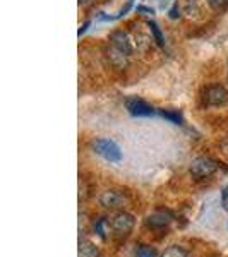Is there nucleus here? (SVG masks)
<instances>
[{"instance_id":"nucleus-1","label":"nucleus","mask_w":228,"mask_h":257,"mask_svg":"<svg viewBox=\"0 0 228 257\" xmlns=\"http://www.w3.org/2000/svg\"><path fill=\"white\" fill-rule=\"evenodd\" d=\"M91 149L98 156H101L103 160L110 161V163H120L122 161V151H120L119 144L111 139H105V138L94 139L91 143Z\"/></svg>"},{"instance_id":"nucleus-2","label":"nucleus","mask_w":228,"mask_h":257,"mask_svg":"<svg viewBox=\"0 0 228 257\" xmlns=\"http://www.w3.org/2000/svg\"><path fill=\"white\" fill-rule=\"evenodd\" d=\"M216 170H218V163L214 160L208 158V156H199V158L192 160V163H190V167H189L190 175L194 178L211 177Z\"/></svg>"},{"instance_id":"nucleus-3","label":"nucleus","mask_w":228,"mask_h":257,"mask_svg":"<svg viewBox=\"0 0 228 257\" xmlns=\"http://www.w3.org/2000/svg\"><path fill=\"white\" fill-rule=\"evenodd\" d=\"M126 108L132 117H151V115L158 113L149 103H146L141 98H136V96H131L126 99Z\"/></svg>"},{"instance_id":"nucleus-4","label":"nucleus","mask_w":228,"mask_h":257,"mask_svg":"<svg viewBox=\"0 0 228 257\" xmlns=\"http://www.w3.org/2000/svg\"><path fill=\"white\" fill-rule=\"evenodd\" d=\"M204 101L209 106H223L228 103V91L219 84L208 86L204 91Z\"/></svg>"},{"instance_id":"nucleus-5","label":"nucleus","mask_w":228,"mask_h":257,"mask_svg":"<svg viewBox=\"0 0 228 257\" xmlns=\"http://www.w3.org/2000/svg\"><path fill=\"white\" fill-rule=\"evenodd\" d=\"M136 225V219L131 213L126 211H120V213L111 219V228L113 231H117L119 235H129L132 231V228Z\"/></svg>"},{"instance_id":"nucleus-6","label":"nucleus","mask_w":228,"mask_h":257,"mask_svg":"<svg viewBox=\"0 0 228 257\" xmlns=\"http://www.w3.org/2000/svg\"><path fill=\"white\" fill-rule=\"evenodd\" d=\"M99 204L106 209H119V208H124V204L127 202L126 196L119 190H105V192L99 196Z\"/></svg>"},{"instance_id":"nucleus-7","label":"nucleus","mask_w":228,"mask_h":257,"mask_svg":"<svg viewBox=\"0 0 228 257\" xmlns=\"http://www.w3.org/2000/svg\"><path fill=\"white\" fill-rule=\"evenodd\" d=\"M110 45L115 48H119L120 52H124L126 55H131L132 53V47L131 41L127 38V35L124 31H113L110 35Z\"/></svg>"},{"instance_id":"nucleus-8","label":"nucleus","mask_w":228,"mask_h":257,"mask_svg":"<svg viewBox=\"0 0 228 257\" xmlns=\"http://www.w3.org/2000/svg\"><path fill=\"white\" fill-rule=\"evenodd\" d=\"M108 59H110V64L113 65V67L117 69H124L127 65V62H129V55H126L124 52H120L119 48L111 47L108 48Z\"/></svg>"},{"instance_id":"nucleus-9","label":"nucleus","mask_w":228,"mask_h":257,"mask_svg":"<svg viewBox=\"0 0 228 257\" xmlns=\"http://www.w3.org/2000/svg\"><path fill=\"white\" fill-rule=\"evenodd\" d=\"M77 257H99V250L93 242H89V240H81Z\"/></svg>"},{"instance_id":"nucleus-10","label":"nucleus","mask_w":228,"mask_h":257,"mask_svg":"<svg viewBox=\"0 0 228 257\" xmlns=\"http://www.w3.org/2000/svg\"><path fill=\"white\" fill-rule=\"evenodd\" d=\"M170 223V216L167 213H155L146 218V226L149 228H161Z\"/></svg>"},{"instance_id":"nucleus-11","label":"nucleus","mask_w":228,"mask_h":257,"mask_svg":"<svg viewBox=\"0 0 228 257\" xmlns=\"http://www.w3.org/2000/svg\"><path fill=\"white\" fill-rule=\"evenodd\" d=\"M132 6H134V0H127V4L122 7V9H120V12H119L117 16H105L103 12H99L98 19H99V21H117V19H120V18H124V16H126L127 12H129V11L132 9Z\"/></svg>"},{"instance_id":"nucleus-12","label":"nucleus","mask_w":228,"mask_h":257,"mask_svg":"<svg viewBox=\"0 0 228 257\" xmlns=\"http://www.w3.org/2000/svg\"><path fill=\"white\" fill-rule=\"evenodd\" d=\"M148 26H149V30H151V35H153V38H155L156 41V45L158 47H165V38H163V33H161L160 30V26L155 23V21H149L148 23Z\"/></svg>"},{"instance_id":"nucleus-13","label":"nucleus","mask_w":228,"mask_h":257,"mask_svg":"<svg viewBox=\"0 0 228 257\" xmlns=\"http://www.w3.org/2000/svg\"><path fill=\"white\" fill-rule=\"evenodd\" d=\"M158 113L163 118H167L168 122L175 123V125H180L182 123V115H180V111H177V110H160Z\"/></svg>"},{"instance_id":"nucleus-14","label":"nucleus","mask_w":228,"mask_h":257,"mask_svg":"<svg viewBox=\"0 0 228 257\" xmlns=\"http://www.w3.org/2000/svg\"><path fill=\"white\" fill-rule=\"evenodd\" d=\"M161 257H187V252L179 245H172L161 254Z\"/></svg>"},{"instance_id":"nucleus-15","label":"nucleus","mask_w":228,"mask_h":257,"mask_svg":"<svg viewBox=\"0 0 228 257\" xmlns=\"http://www.w3.org/2000/svg\"><path fill=\"white\" fill-rule=\"evenodd\" d=\"M136 257H156V250L149 245H139L136 250Z\"/></svg>"},{"instance_id":"nucleus-16","label":"nucleus","mask_w":228,"mask_h":257,"mask_svg":"<svg viewBox=\"0 0 228 257\" xmlns=\"http://www.w3.org/2000/svg\"><path fill=\"white\" fill-rule=\"evenodd\" d=\"M208 4L216 12H225L228 9V0H208Z\"/></svg>"},{"instance_id":"nucleus-17","label":"nucleus","mask_w":228,"mask_h":257,"mask_svg":"<svg viewBox=\"0 0 228 257\" xmlns=\"http://www.w3.org/2000/svg\"><path fill=\"white\" fill-rule=\"evenodd\" d=\"M105 223H106L105 218H98L96 223H94V231H96L101 238H105V228H103V226H105Z\"/></svg>"},{"instance_id":"nucleus-18","label":"nucleus","mask_w":228,"mask_h":257,"mask_svg":"<svg viewBox=\"0 0 228 257\" xmlns=\"http://www.w3.org/2000/svg\"><path fill=\"white\" fill-rule=\"evenodd\" d=\"M168 18H170V19H173V21L180 18V7H179V4H173L172 9L168 11Z\"/></svg>"},{"instance_id":"nucleus-19","label":"nucleus","mask_w":228,"mask_h":257,"mask_svg":"<svg viewBox=\"0 0 228 257\" xmlns=\"http://www.w3.org/2000/svg\"><path fill=\"white\" fill-rule=\"evenodd\" d=\"M89 26H91V21H86V23L82 24V26L79 28V31H77V36H79V38H81V36L84 35L86 31H88V28H89Z\"/></svg>"},{"instance_id":"nucleus-20","label":"nucleus","mask_w":228,"mask_h":257,"mask_svg":"<svg viewBox=\"0 0 228 257\" xmlns=\"http://www.w3.org/2000/svg\"><path fill=\"white\" fill-rule=\"evenodd\" d=\"M138 12H144V14H155V11H153V9H149V7H144V6H139L138 7Z\"/></svg>"},{"instance_id":"nucleus-21","label":"nucleus","mask_w":228,"mask_h":257,"mask_svg":"<svg viewBox=\"0 0 228 257\" xmlns=\"http://www.w3.org/2000/svg\"><path fill=\"white\" fill-rule=\"evenodd\" d=\"M93 0H79V6H89Z\"/></svg>"}]
</instances>
